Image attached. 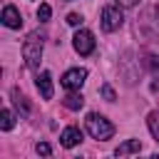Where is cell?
Returning <instances> with one entry per match:
<instances>
[{"instance_id":"2e32d148","label":"cell","mask_w":159,"mask_h":159,"mask_svg":"<svg viewBox=\"0 0 159 159\" xmlns=\"http://www.w3.org/2000/svg\"><path fill=\"white\" fill-rule=\"evenodd\" d=\"M102 97H104L107 102H114V99H117V94H114V89H112L109 84H102Z\"/></svg>"},{"instance_id":"7a4b0ae2","label":"cell","mask_w":159,"mask_h":159,"mask_svg":"<svg viewBox=\"0 0 159 159\" xmlns=\"http://www.w3.org/2000/svg\"><path fill=\"white\" fill-rule=\"evenodd\" d=\"M22 57H25L30 70L40 67V57H42V35L40 32H30L27 35V40L22 45Z\"/></svg>"},{"instance_id":"52a82bcc","label":"cell","mask_w":159,"mask_h":159,"mask_svg":"<svg viewBox=\"0 0 159 159\" xmlns=\"http://www.w3.org/2000/svg\"><path fill=\"white\" fill-rule=\"evenodd\" d=\"M35 84H37L42 99H52V92H55V89H52V75H50V72H40L37 80H35Z\"/></svg>"},{"instance_id":"9c48e42d","label":"cell","mask_w":159,"mask_h":159,"mask_svg":"<svg viewBox=\"0 0 159 159\" xmlns=\"http://www.w3.org/2000/svg\"><path fill=\"white\" fill-rule=\"evenodd\" d=\"M139 152H142V142L139 139H127L124 144H119L114 149L117 157H129V154H139Z\"/></svg>"},{"instance_id":"3957f363","label":"cell","mask_w":159,"mask_h":159,"mask_svg":"<svg viewBox=\"0 0 159 159\" xmlns=\"http://www.w3.org/2000/svg\"><path fill=\"white\" fill-rule=\"evenodd\" d=\"M122 22H124L122 5H104V7H102V30H104V32L119 30Z\"/></svg>"},{"instance_id":"d6986e66","label":"cell","mask_w":159,"mask_h":159,"mask_svg":"<svg viewBox=\"0 0 159 159\" xmlns=\"http://www.w3.org/2000/svg\"><path fill=\"white\" fill-rule=\"evenodd\" d=\"M149 67H152L154 72H159V62H157V57H149Z\"/></svg>"},{"instance_id":"ffe728a7","label":"cell","mask_w":159,"mask_h":159,"mask_svg":"<svg viewBox=\"0 0 159 159\" xmlns=\"http://www.w3.org/2000/svg\"><path fill=\"white\" fill-rule=\"evenodd\" d=\"M157 17H159V5H157Z\"/></svg>"},{"instance_id":"e0dca14e","label":"cell","mask_w":159,"mask_h":159,"mask_svg":"<svg viewBox=\"0 0 159 159\" xmlns=\"http://www.w3.org/2000/svg\"><path fill=\"white\" fill-rule=\"evenodd\" d=\"M67 22H70V25H80V22H82V17H80L77 12H70V15H67Z\"/></svg>"},{"instance_id":"8fae6325","label":"cell","mask_w":159,"mask_h":159,"mask_svg":"<svg viewBox=\"0 0 159 159\" xmlns=\"http://www.w3.org/2000/svg\"><path fill=\"white\" fill-rule=\"evenodd\" d=\"M12 104L17 107V112H20L22 117H27V114H30V104H27V99L20 94V89H12Z\"/></svg>"},{"instance_id":"8992f818","label":"cell","mask_w":159,"mask_h":159,"mask_svg":"<svg viewBox=\"0 0 159 159\" xmlns=\"http://www.w3.org/2000/svg\"><path fill=\"white\" fill-rule=\"evenodd\" d=\"M2 25H7L10 30H20L22 17H20V12H17L15 5H5V7H2Z\"/></svg>"},{"instance_id":"4fadbf2b","label":"cell","mask_w":159,"mask_h":159,"mask_svg":"<svg viewBox=\"0 0 159 159\" xmlns=\"http://www.w3.org/2000/svg\"><path fill=\"white\" fill-rule=\"evenodd\" d=\"M12 127H15L12 112H10V109H2V112H0V129H2V132H10Z\"/></svg>"},{"instance_id":"6da1fadb","label":"cell","mask_w":159,"mask_h":159,"mask_svg":"<svg viewBox=\"0 0 159 159\" xmlns=\"http://www.w3.org/2000/svg\"><path fill=\"white\" fill-rule=\"evenodd\" d=\"M84 124H87V132H89L92 139L104 142V139H112V134H114V124H112L107 117L97 114V112H89L87 119H84Z\"/></svg>"},{"instance_id":"5bb4252c","label":"cell","mask_w":159,"mask_h":159,"mask_svg":"<svg viewBox=\"0 0 159 159\" xmlns=\"http://www.w3.org/2000/svg\"><path fill=\"white\" fill-rule=\"evenodd\" d=\"M50 15H52V7H50L47 2H42V5L37 7V20H40V22H47Z\"/></svg>"},{"instance_id":"7c38bea8","label":"cell","mask_w":159,"mask_h":159,"mask_svg":"<svg viewBox=\"0 0 159 159\" xmlns=\"http://www.w3.org/2000/svg\"><path fill=\"white\" fill-rule=\"evenodd\" d=\"M147 127H149L152 137H154V139H157V144H159V109L149 112V117H147Z\"/></svg>"},{"instance_id":"30bf717a","label":"cell","mask_w":159,"mask_h":159,"mask_svg":"<svg viewBox=\"0 0 159 159\" xmlns=\"http://www.w3.org/2000/svg\"><path fill=\"white\" fill-rule=\"evenodd\" d=\"M62 104H65L67 109L77 112V109H82V107H84V97H82V94H80V89H77V92H70V94L62 99Z\"/></svg>"},{"instance_id":"5b68a950","label":"cell","mask_w":159,"mask_h":159,"mask_svg":"<svg viewBox=\"0 0 159 159\" xmlns=\"http://www.w3.org/2000/svg\"><path fill=\"white\" fill-rule=\"evenodd\" d=\"M72 45H75V50L80 52V55H92L94 52V35L89 32V30H77L75 32V37H72Z\"/></svg>"},{"instance_id":"9a60e30c","label":"cell","mask_w":159,"mask_h":159,"mask_svg":"<svg viewBox=\"0 0 159 159\" xmlns=\"http://www.w3.org/2000/svg\"><path fill=\"white\" fill-rule=\"evenodd\" d=\"M35 152H37V154H42V157H50V154H52V147H50L47 142H37Z\"/></svg>"},{"instance_id":"277c9868","label":"cell","mask_w":159,"mask_h":159,"mask_svg":"<svg viewBox=\"0 0 159 159\" xmlns=\"http://www.w3.org/2000/svg\"><path fill=\"white\" fill-rule=\"evenodd\" d=\"M84 80H87V70H84V67H72V70H67V72L62 75L60 84H62L67 92H77V89H82Z\"/></svg>"},{"instance_id":"ac0fdd59","label":"cell","mask_w":159,"mask_h":159,"mask_svg":"<svg viewBox=\"0 0 159 159\" xmlns=\"http://www.w3.org/2000/svg\"><path fill=\"white\" fill-rule=\"evenodd\" d=\"M139 0H117V5H122V7H132V5H137Z\"/></svg>"},{"instance_id":"ba28073f","label":"cell","mask_w":159,"mask_h":159,"mask_svg":"<svg viewBox=\"0 0 159 159\" xmlns=\"http://www.w3.org/2000/svg\"><path fill=\"white\" fill-rule=\"evenodd\" d=\"M80 142H82V132H80L77 127H67V129L60 134V144H62V147H67V149L77 147Z\"/></svg>"}]
</instances>
